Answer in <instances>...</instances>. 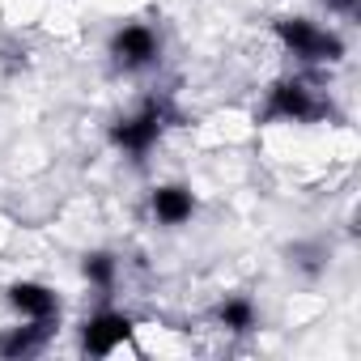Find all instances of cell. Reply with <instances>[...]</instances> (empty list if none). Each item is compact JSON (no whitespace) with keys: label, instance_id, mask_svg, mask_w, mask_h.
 Returning <instances> with one entry per match:
<instances>
[{"label":"cell","instance_id":"cell-1","mask_svg":"<svg viewBox=\"0 0 361 361\" xmlns=\"http://www.w3.org/2000/svg\"><path fill=\"white\" fill-rule=\"evenodd\" d=\"M276 39L302 64H336L344 56V43L331 30H323L319 22H310V18H281L276 22Z\"/></svg>","mask_w":361,"mask_h":361},{"label":"cell","instance_id":"cell-2","mask_svg":"<svg viewBox=\"0 0 361 361\" xmlns=\"http://www.w3.org/2000/svg\"><path fill=\"white\" fill-rule=\"evenodd\" d=\"M166 123H170V106H166V102H145L140 111L123 115V119L111 128V140H115V149H123V153H132V157H145V153L161 140Z\"/></svg>","mask_w":361,"mask_h":361},{"label":"cell","instance_id":"cell-3","mask_svg":"<svg viewBox=\"0 0 361 361\" xmlns=\"http://www.w3.org/2000/svg\"><path fill=\"white\" fill-rule=\"evenodd\" d=\"M323 115V98L310 81L302 77H289L281 85H272L268 94V119H285V123H306V119H319Z\"/></svg>","mask_w":361,"mask_h":361},{"label":"cell","instance_id":"cell-4","mask_svg":"<svg viewBox=\"0 0 361 361\" xmlns=\"http://www.w3.org/2000/svg\"><path fill=\"white\" fill-rule=\"evenodd\" d=\"M157 56H161V39L153 35V26L132 22V26H119V30L111 35V60H115L123 73H140V68H149Z\"/></svg>","mask_w":361,"mask_h":361},{"label":"cell","instance_id":"cell-5","mask_svg":"<svg viewBox=\"0 0 361 361\" xmlns=\"http://www.w3.org/2000/svg\"><path fill=\"white\" fill-rule=\"evenodd\" d=\"M132 340V319L119 310H98L85 327H81V348L94 357H111L115 348H123Z\"/></svg>","mask_w":361,"mask_h":361},{"label":"cell","instance_id":"cell-6","mask_svg":"<svg viewBox=\"0 0 361 361\" xmlns=\"http://www.w3.org/2000/svg\"><path fill=\"white\" fill-rule=\"evenodd\" d=\"M9 306H13L22 319H47V323H56V314H60V298H56L47 285H39V281H18V285H9Z\"/></svg>","mask_w":361,"mask_h":361},{"label":"cell","instance_id":"cell-7","mask_svg":"<svg viewBox=\"0 0 361 361\" xmlns=\"http://www.w3.org/2000/svg\"><path fill=\"white\" fill-rule=\"evenodd\" d=\"M149 209H153V217H157L161 226H183V221H192V213H196V196H192L188 188H178V183H166V188L153 192Z\"/></svg>","mask_w":361,"mask_h":361},{"label":"cell","instance_id":"cell-8","mask_svg":"<svg viewBox=\"0 0 361 361\" xmlns=\"http://www.w3.org/2000/svg\"><path fill=\"white\" fill-rule=\"evenodd\" d=\"M51 327L56 323H47V319H26V327H9L0 336V353L5 357H30V353H39L47 344Z\"/></svg>","mask_w":361,"mask_h":361},{"label":"cell","instance_id":"cell-9","mask_svg":"<svg viewBox=\"0 0 361 361\" xmlns=\"http://www.w3.org/2000/svg\"><path fill=\"white\" fill-rule=\"evenodd\" d=\"M217 323L226 327V331H251L255 327V306H251V298H226L221 306H217Z\"/></svg>","mask_w":361,"mask_h":361},{"label":"cell","instance_id":"cell-10","mask_svg":"<svg viewBox=\"0 0 361 361\" xmlns=\"http://www.w3.org/2000/svg\"><path fill=\"white\" fill-rule=\"evenodd\" d=\"M81 272H85V281H90V285H98V289H111V285H115V272H119V264H115V255H106V251H94V255H85Z\"/></svg>","mask_w":361,"mask_h":361}]
</instances>
